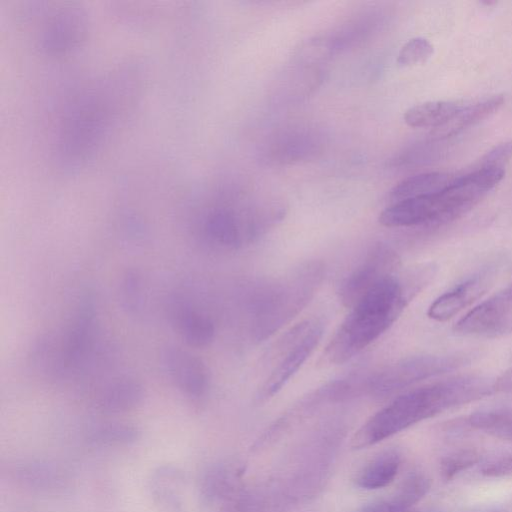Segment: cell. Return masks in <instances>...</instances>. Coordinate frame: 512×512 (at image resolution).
I'll return each instance as SVG.
<instances>
[{
    "mask_svg": "<svg viewBox=\"0 0 512 512\" xmlns=\"http://www.w3.org/2000/svg\"><path fill=\"white\" fill-rule=\"evenodd\" d=\"M434 274L432 265H423L403 275L395 273L370 289L350 308L331 338L323 364H344L378 339Z\"/></svg>",
    "mask_w": 512,
    "mask_h": 512,
    "instance_id": "6da1fadb",
    "label": "cell"
},
{
    "mask_svg": "<svg viewBox=\"0 0 512 512\" xmlns=\"http://www.w3.org/2000/svg\"><path fill=\"white\" fill-rule=\"evenodd\" d=\"M494 382L479 375L444 379L409 390L371 416L352 439L354 449L375 445L452 407L492 392Z\"/></svg>",
    "mask_w": 512,
    "mask_h": 512,
    "instance_id": "7a4b0ae2",
    "label": "cell"
},
{
    "mask_svg": "<svg viewBox=\"0 0 512 512\" xmlns=\"http://www.w3.org/2000/svg\"><path fill=\"white\" fill-rule=\"evenodd\" d=\"M324 275L323 262L311 260L259 286L248 300L253 339L263 341L289 323L313 298Z\"/></svg>",
    "mask_w": 512,
    "mask_h": 512,
    "instance_id": "3957f363",
    "label": "cell"
},
{
    "mask_svg": "<svg viewBox=\"0 0 512 512\" xmlns=\"http://www.w3.org/2000/svg\"><path fill=\"white\" fill-rule=\"evenodd\" d=\"M461 355H420L401 359L377 372L366 374V394L384 398L420 381L460 368Z\"/></svg>",
    "mask_w": 512,
    "mask_h": 512,
    "instance_id": "277c9868",
    "label": "cell"
},
{
    "mask_svg": "<svg viewBox=\"0 0 512 512\" xmlns=\"http://www.w3.org/2000/svg\"><path fill=\"white\" fill-rule=\"evenodd\" d=\"M323 330L321 320L310 319L285 334L277 347V361L259 389V400L272 398L297 373L319 344Z\"/></svg>",
    "mask_w": 512,
    "mask_h": 512,
    "instance_id": "5b68a950",
    "label": "cell"
},
{
    "mask_svg": "<svg viewBox=\"0 0 512 512\" xmlns=\"http://www.w3.org/2000/svg\"><path fill=\"white\" fill-rule=\"evenodd\" d=\"M399 264V256L391 247L383 243L372 246L342 280L339 287L342 304L351 308L375 285L395 274Z\"/></svg>",
    "mask_w": 512,
    "mask_h": 512,
    "instance_id": "8992f818",
    "label": "cell"
},
{
    "mask_svg": "<svg viewBox=\"0 0 512 512\" xmlns=\"http://www.w3.org/2000/svg\"><path fill=\"white\" fill-rule=\"evenodd\" d=\"M161 363L170 381L188 399L200 401L208 394L209 370L196 355L168 345L161 352Z\"/></svg>",
    "mask_w": 512,
    "mask_h": 512,
    "instance_id": "52a82bcc",
    "label": "cell"
},
{
    "mask_svg": "<svg viewBox=\"0 0 512 512\" xmlns=\"http://www.w3.org/2000/svg\"><path fill=\"white\" fill-rule=\"evenodd\" d=\"M464 335H482L512 331V286L472 308L455 325Z\"/></svg>",
    "mask_w": 512,
    "mask_h": 512,
    "instance_id": "ba28073f",
    "label": "cell"
},
{
    "mask_svg": "<svg viewBox=\"0 0 512 512\" xmlns=\"http://www.w3.org/2000/svg\"><path fill=\"white\" fill-rule=\"evenodd\" d=\"M385 227H413L447 223V211L441 193L392 203L379 215Z\"/></svg>",
    "mask_w": 512,
    "mask_h": 512,
    "instance_id": "9c48e42d",
    "label": "cell"
},
{
    "mask_svg": "<svg viewBox=\"0 0 512 512\" xmlns=\"http://www.w3.org/2000/svg\"><path fill=\"white\" fill-rule=\"evenodd\" d=\"M491 282L490 271L470 277L435 299L428 308L429 318L439 322L451 319L479 299L488 290Z\"/></svg>",
    "mask_w": 512,
    "mask_h": 512,
    "instance_id": "30bf717a",
    "label": "cell"
},
{
    "mask_svg": "<svg viewBox=\"0 0 512 512\" xmlns=\"http://www.w3.org/2000/svg\"><path fill=\"white\" fill-rule=\"evenodd\" d=\"M144 397V386L139 380L120 376L101 387L95 397V406L102 413H123L140 405Z\"/></svg>",
    "mask_w": 512,
    "mask_h": 512,
    "instance_id": "8fae6325",
    "label": "cell"
},
{
    "mask_svg": "<svg viewBox=\"0 0 512 512\" xmlns=\"http://www.w3.org/2000/svg\"><path fill=\"white\" fill-rule=\"evenodd\" d=\"M171 321L183 341L195 348L208 346L215 337L212 318L187 304H178L171 312Z\"/></svg>",
    "mask_w": 512,
    "mask_h": 512,
    "instance_id": "7c38bea8",
    "label": "cell"
},
{
    "mask_svg": "<svg viewBox=\"0 0 512 512\" xmlns=\"http://www.w3.org/2000/svg\"><path fill=\"white\" fill-rule=\"evenodd\" d=\"M400 465L401 456L397 450H383L356 473L355 484L365 490L384 488L394 481Z\"/></svg>",
    "mask_w": 512,
    "mask_h": 512,
    "instance_id": "4fadbf2b",
    "label": "cell"
},
{
    "mask_svg": "<svg viewBox=\"0 0 512 512\" xmlns=\"http://www.w3.org/2000/svg\"><path fill=\"white\" fill-rule=\"evenodd\" d=\"M446 172H427L410 176L398 182L389 192L392 203L433 195L446 189L456 178Z\"/></svg>",
    "mask_w": 512,
    "mask_h": 512,
    "instance_id": "5bb4252c",
    "label": "cell"
},
{
    "mask_svg": "<svg viewBox=\"0 0 512 512\" xmlns=\"http://www.w3.org/2000/svg\"><path fill=\"white\" fill-rule=\"evenodd\" d=\"M503 103V95H494L480 102L464 105L451 120L434 129L432 134L436 138H447L457 135L495 113Z\"/></svg>",
    "mask_w": 512,
    "mask_h": 512,
    "instance_id": "9a60e30c",
    "label": "cell"
},
{
    "mask_svg": "<svg viewBox=\"0 0 512 512\" xmlns=\"http://www.w3.org/2000/svg\"><path fill=\"white\" fill-rule=\"evenodd\" d=\"M464 105L459 101H428L414 105L403 115L413 128H438L451 120Z\"/></svg>",
    "mask_w": 512,
    "mask_h": 512,
    "instance_id": "2e32d148",
    "label": "cell"
},
{
    "mask_svg": "<svg viewBox=\"0 0 512 512\" xmlns=\"http://www.w3.org/2000/svg\"><path fill=\"white\" fill-rule=\"evenodd\" d=\"M138 427L122 422L96 425L89 433V440L99 446H121L135 443L140 438Z\"/></svg>",
    "mask_w": 512,
    "mask_h": 512,
    "instance_id": "e0dca14e",
    "label": "cell"
},
{
    "mask_svg": "<svg viewBox=\"0 0 512 512\" xmlns=\"http://www.w3.org/2000/svg\"><path fill=\"white\" fill-rule=\"evenodd\" d=\"M469 422L477 429L512 441V408L503 407L480 410L470 416Z\"/></svg>",
    "mask_w": 512,
    "mask_h": 512,
    "instance_id": "ac0fdd59",
    "label": "cell"
},
{
    "mask_svg": "<svg viewBox=\"0 0 512 512\" xmlns=\"http://www.w3.org/2000/svg\"><path fill=\"white\" fill-rule=\"evenodd\" d=\"M16 474L25 483L41 489H55L63 481L61 471L42 463H23L16 469Z\"/></svg>",
    "mask_w": 512,
    "mask_h": 512,
    "instance_id": "d6986e66",
    "label": "cell"
},
{
    "mask_svg": "<svg viewBox=\"0 0 512 512\" xmlns=\"http://www.w3.org/2000/svg\"><path fill=\"white\" fill-rule=\"evenodd\" d=\"M140 274L135 270L127 271L120 283L119 295L124 309L131 314L138 313L143 307V286Z\"/></svg>",
    "mask_w": 512,
    "mask_h": 512,
    "instance_id": "ffe728a7",
    "label": "cell"
},
{
    "mask_svg": "<svg viewBox=\"0 0 512 512\" xmlns=\"http://www.w3.org/2000/svg\"><path fill=\"white\" fill-rule=\"evenodd\" d=\"M178 477L176 471L171 470H159L155 474V478L153 479L152 490L153 494L161 504L165 507L173 509V511L180 510V495L177 491H174V488H178L177 481Z\"/></svg>",
    "mask_w": 512,
    "mask_h": 512,
    "instance_id": "44dd1931",
    "label": "cell"
},
{
    "mask_svg": "<svg viewBox=\"0 0 512 512\" xmlns=\"http://www.w3.org/2000/svg\"><path fill=\"white\" fill-rule=\"evenodd\" d=\"M433 45L423 37L408 40L400 49L397 64L400 67H412L425 63L433 54Z\"/></svg>",
    "mask_w": 512,
    "mask_h": 512,
    "instance_id": "7402d4cb",
    "label": "cell"
},
{
    "mask_svg": "<svg viewBox=\"0 0 512 512\" xmlns=\"http://www.w3.org/2000/svg\"><path fill=\"white\" fill-rule=\"evenodd\" d=\"M481 459V454L472 448L458 450L441 461L442 476L448 480L458 473L477 464Z\"/></svg>",
    "mask_w": 512,
    "mask_h": 512,
    "instance_id": "603a6c76",
    "label": "cell"
},
{
    "mask_svg": "<svg viewBox=\"0 0 512 512\" xmlns=\"http://www.w3.org/2000/svg\"><path fill=\"white\" fill-rule=\"evenodd\" d=\"M430 488L429 479L423 474L415 473L405 479L396 495L409 507H412Z\"/></svg>",
    "mask_w": 512,
    "mask_h": 512,
    "instance_id": "cb8c5ba5",
    "label": "cell"
},
{
    "mask_svg": "<svg viewBox=\"0 0 512 512\" xmlns=\"http://www.w3.org/2000/svg\"><path fill=\"white\" fill-rule=\"evenodd\" d=\"M512 157V140L505 141L489 150L481 159L479 167L505 168Z\"/></svg>",
    "mask_w": 512,
    "mask_h": 512,
    "instance_id": "d4e9b609",
    "label": "cell"
},
{
    "mask_svg": "<svg viewBox=\"0 0 512 512\" xmlns=\"http://www.w3.org/2000/svg\"><path fill=\"white\" fill-rule=\"evenodd\" d=\"M483 475L488 477H503L512 474V453L494 456L487 460L482 468Z\"/></svg>",
    "mask_w": 512,
    "mask_h": 512,
    "instance_id": "484cf974",
    "label": "cell"
},
{
    "mask_svg": "<svg viewBox=\"0 0 512 512\" xmlns=\"http://www.w3.org/2000/svg\"><path fill=\"white\" fill-rule=\"evenodd\" d=\"M407 506L396 494L389 499H382L363 506L358 512H409Z\"/></svg>",
    "mask_w": 512,
    "mask_h": 512,
    "instance_id": "4316f807",
    "label": "cell"
},
{
    "mask_svg": "<svg viewBox=\"0 0 512 512\" xmlns=\"http://www.w3.org/2000/svg\"><path fill=\"white\" fill-rule=\"evenodd\" d=\"M494 389L512 392V367L505 371L495 382Z\"/></svg>",
    "mask_w": 512,
    "mask_h": 512,
    "instance_id": "83f0119b",
    "label": "cell"
}]
</instances>
